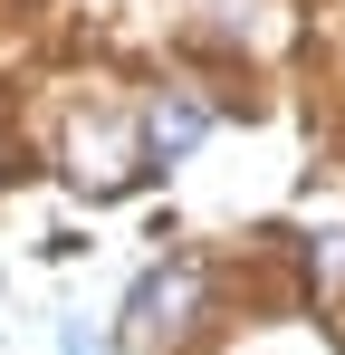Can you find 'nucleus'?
Listing matches in <instances>:
<instances>
[{
  "mask_svg": "<svg viewBox=\"0 0 345 355\" xmlns=\"http://www.w3.org/2000/svg\"><path fill=\"white\" fill-rule=\"evenodd\" d=\"M192 307H202V269H192V259L144 269V279H134V307H125V336H134V346H172V336L192 327Z\"/></svg>",
  "mask_w": 345,
  "mask_h": 355,
  "instance_id": "nucleus-1",
  "label": "nucleus"
},
{
  "mask_svg": "<svg viewBox=\"0 0 345 355\" xmlns=\"http://www.w3.org/2000/svg\"><path fill=\"white\" fill-rule=\"evenodd\" d=\"M67 173L87 182V192H125V182H134V135L115 116H87L67 135Z\"/></svg>",
  "mask_w": 345,
  "mask_h": 355,
  "instance_id": "nucleus-2",
  "label": "nucleus"
},
{
  "mask_svg": "<svg viewBox=\"0 0 345 355\" xmlns=\"http://www.w3.org/2000/svg\"><path fill=\"white\" fill-rule=\"evenodd\" d=\"M202 125H211V106H202V96H163V106L144 116V144L172 164V154H192V144H202Z\"/></svg>",
  "mask_w": 345,
  "mask_h": 355,
  "instance_id": "nucleus-3",
  "label": "nucleus"
},
{
  "mask_svg": "<svg viewBox=\"0 0 345 355\" xmlns=\"http://www.w3.org/2000/svg\"><path fill=\"white\" fill-rule=\"evenodd\" d=\"M57 355H106V346H96L87 327H57Z\"/></svg>",
  "mask_w": 345,
  "mask_h": 355,
  "instance_id": "nucleus-4",
  "label": "nucleus"
}]
</instances>
